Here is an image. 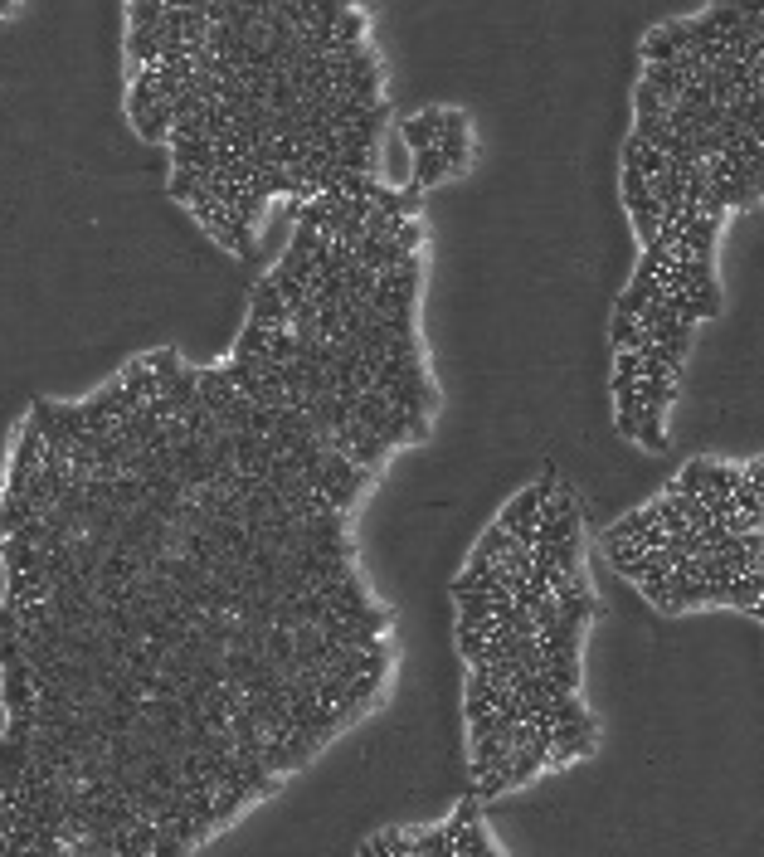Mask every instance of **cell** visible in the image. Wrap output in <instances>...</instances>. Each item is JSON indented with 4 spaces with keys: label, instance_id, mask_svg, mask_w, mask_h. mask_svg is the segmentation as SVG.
<instances>
[{
    "label": "cell",
    "instance_id": "obj_1",
    "mask_svg": "<svg viewBox=\"0 0 764 857\" xmlns=\"http://www.w3.org/2000/svg\"><path fill=\"white\" fill-rule=\"evenodd\" d=\"M555 497V473H546L541 483L521 487L516 497H511L507 507H502V517H497V526L507 531V536H516V531H526V526L541 522V512H546V502Z\"/></svg>",
    "mask_w": 764,
    "mask_h": 857
},
{
    "label": "cell",
    "instance_id": "obj_2",
    "mask_svg": "<svg viewBox=\"0 0 764 857\" xmlns=\"http://www.w3.org/2000/svg\"><path fill=\"white\" fill-rule=\"evenodd\" d=\"M682 54H692V25L687 20H667L643 39V64H677Z\"/></svg>",
    "mask_w": 764,
    "mask_h": 857
},
{
    "label": "cell",
    "instance_id": "obj_3",
    "mask_svg": "<svg viewBox=\"0 0 764 857\" xmlns=\"http://www.w3.org/2000/svg\"><path fill=\"white\" fill-rule=\"evenodd\" d=\"M249 322L268 327V332H283V327H292L288 302H283V293H278V283H273V278H258V283H254V298H249Z\"/></svg>",
    "mask_w": 764,
    "mask_h": 857
},
{
    "label": "cell",
    "instance_id": "obj_4",
    "mask_svg": "<svg viewBox=\"0 0 764 857\" xmlns=\"http://www.w3.org/2000/svg\"><path fill=\"white\" fill-rule=\"evenodd\" d=\"M438 137H443V108H424V112H414V117H404L400 122V142L414 151V156H419V151H434Z\"/></svg>",
    "mask_w": 764,
    "mask_h": 857
},
{
    "label": "cell",
    "instance_id": "obj_5",
    "mask_svg": "<svg viewBox=\"0 0 764 857\" xmlns=\"http://www.w3.org/2000/svg\"><path fill=\"white\" fill-rule=\"evenodd\" d=\"M171 171H215V142L210 137H171Z\"/></svg>",
    "mask_w": 764,
    "mask_h": 857
},
{
    "label": "cell",
    "instance_id": "obj_6",
    "mask_svg": "<svg viewBox=\"0 0 764 857\" xmlns=\"http://www.w3.org/2000/svg\"><path fill=\"white\" fill-rule=\"evenodd\" d=\"M594 750V721L584 726H555V746H550V765H570Z\"/></svg>",
    "mask_w": 764,
    "mask_h": 857
},
{
    "label": "cell",
    "instance_id": "obj_7",
    "mask_svg": "<svg viewBox=\"0 0 764 857\" xmlns=\"http://www.w3.org/2000/svg\"><path fill=\"white\" fill-rule=\"evenodd\" d=\"M711 473H716V458H692L672 483H667V492H687V497H701L706 487H711Z\"/></svg>",
    "mask_w": 764,
    "mask_h": 857
},
{
    "label": "cell",
    "instance_id": "obj_8",
    "mask_svg": "<svg viewBox=\"0 0 764 857\" xmlns=\"http://www.w3.org/2000/svg\"><path fill=\"white\" fill-rule=\"evenodd\" d=\"M438 156H443L448 171L458 176V171L468 166V156H473V137H468V132H443V137H438Z\"/></svg>",
    "mask_w": 764,
    "mask_h": 857
},
{
    "label": "cell",
    "instance_id": "obj_9",
    "mask_svg": "<svg viewBox=\"0 0 764 857\" xmlns=\"http://www.w3.org/2000/svg\"><path fill=\"white\" fill-rule=\"evenodd\" d=\"M677 400V380H638V405L643 410H667Z\"/></svg>",
    "mask_w": 764,
    "mask_h": 857
},
{
    "label": "cell",
    "instance_id": "obj_10",
    "mask_svg": "<svg viewBox=\"0 0 764 857\" xmlns=\"http://www.w3.org/2000/svg\"><path fill=\"white\" fill-rule=\"evenodd\" d=\"M633 444H643L648 453H662V448H667V434H662V410H643V414H638V434H633Z\"/></svg>",
    "mask_w": 764,
    "mask_h": 857
},
{
    "label": "cell",
    "instance_id": "obj_11",
    "mask_svg": "<svg viewBox=\"0 0 764 857\" xmlns=\"http://www.w3.org/2000/svg\"><path fill=\"white\" fill-rule=\"evenodd\" d=\"M166 190H171V200H181V205H195V200L205 195V176H200V171H171Z\"/></svg>",
    "mask_w": 764,
    "mask_h": 857
},
{
    "label": "cell",
    "instance_id": "obj_12",
    "mask_svg": "<svg viewBox=\"0 0 764 857\" xmlns=\"http://www.w3.org/2000/svg\"><path fill=\"white\" fill-rule=\"evenodd\" d=\"M667 112H672V103L638 78V88H633V117H667Z\"/></svg>",
    "mask_w": 764,
    "mask_h": 857
},
{
    "label": "cell",
    "instance_id": "obj_13",
    "mask_svg": "<svg viewBox=\"0 0 764 857\" xmlns=\"http://www.w3.org/2000/svg\"><path fill=\"white\" fill-rule=\"evenodd\" d=\"M146 361H151V375H156V385H161V390H166V385H171V380L185 371L181 351H171V346H166V351H151Z\"/></svg>",
    "mask_w": 764,
    "mask_h": 857
},
{
    "label": "cell",
    "instance_id": "obj_14",
    "mask_svg": "<svg viewBox=\"0 0 764 857\" xmlns=\"http://www.w3.org/2000/svg\"><path fill=\"white\" fill-rule=\"evenodd\" d=\"M161 20H166V5H161V0H151V5H146V0L127 5V30H156Z\"/></svg>",
    "mask_w": 764,
    "mask_h": 857
},
{
    "label": "cell",
    "instance_id": "obj_15",
    "mask_svg": "<svg viewBox=\"0 0 764 857\" xmlns=\"http://www.w3.org/2000/svg\"><path fill=\"white\" fill-rule=\"evenodd\" d=\"M653 195H648V176L638 171V166H623V205L628 210H638V205H648Z\"/></svg>",
    "mask_w": 764,
    "mask_h": 857
},
{
    "label": "cell",
    "instance_id": "obj_16",
    "mask_svg": "<svg viewBox=\"0 0 764 857\" xmlns=\"http://www.w3.org/2000/svg\"><path fill=\"white\" fill-rule=\"evenodd\" d=\"M395 244H400L404 254H419V244H424V224H419V220H400V224H395Z\"/></svg>",
    "mask_w": 764,
    "mask_h": 857
},
{
    "label": "cell",
    "instance_id": "obj_17",
    "mask_svg": "<svg viewBox=\"0 0 764 857\" xmlns=\"http://www.w3.org/2000/svg\"><path fill=\"white\" fill-rule=\"evenodd\" d=\"M614 375L643 380V356H638V351H619V361H614Z\"/></svg>",
    "mask_w": 764,
    "mask_h": 857
},
{
    "label": "cell",
    "instance_id": "obj_18",
    "mask_svg": "<svg viewBox=\"0 0 764 857\" xmlns=\"http://www.w3.org/2000/svg\"><path fill=\"white\" fill-rule=\"evenodd\" d=\"M185 853H190V848H185L181 838H171V833H161V843L151 848V857H185Z\"/></svg>",
    "mask_w": 764,
    "mask_h": 857
},
{
    "label": "cell",
    "instance_id": "obj_19",
    "mask_svg": "<svg viewBox=\"0 0 764 857\" xmlns=\"http://www.w3.org/2000/svg\"><path fill=\"white\" fill-rule=\"evenodd\" d=\"M740 483L755 487V492H764V458H755V463H745V468H740Z\"/></svg>",
    "mask_w": 764,
    "mask_h": 857
}]
</instances>
